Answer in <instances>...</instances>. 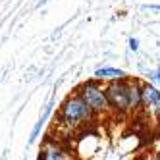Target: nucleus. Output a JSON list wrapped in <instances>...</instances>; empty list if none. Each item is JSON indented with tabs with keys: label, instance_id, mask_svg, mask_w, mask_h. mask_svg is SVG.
Here are the masks:
<instances>
[{
	"label": "nucleus",
	"instance_id": "nucleus-1",
	"mask_svg": "<svg viewBox=\"0 0 160 160\" xmlns=\"http://www.w3.org/2000/svg\"><path fill=\"white\" fill-rule=\"evenodd\" d=\"M106 95L110 112L114 116H133L141 112L143 102V81L122 77L106 83Z\"/></svg>",
	"mask_w": 160,
	"mask_h": 160
},
{
	"label": "nucleus",
	"instance_id": "nucleus-2",
	"mask_svg": "<svg viewBox=\"0 0 160 160\" xmlns=\"http://www.w3.org/2000/svg\"><path fill=\"white\" fill-rule=\"evenodd\" d=\"M95 112L91 110V106L81 98V95L72 93L64 98V102L58 108V114L54 118V123L66 133H73L77 129L87 128V123L95 122Z\"/></svg>",
	"mask_w": 160,
	"mask_h": 160
},
{
	"label": "nucleus",
	"instance_id": "nucleus-3",
	"mask_svg": "<svg viewBox=\"0 0 160 160\" xmlns=\"http://www.w3.org/2000/svg\"><path fill=\"white\" fill-rule=\"evenodd\" d=\"M75 91L91 106V110L95 112L97 118H104L106 114L110 112L108 95H106V83L104 81H100V79H97V77L87 79V81H83Z\"/></svg>",
	"mask_w": 160,
	"mask_h": 160
},
{
	"label": "nucleus",
	"instance_id": "nucleus-4",
	"mask_svg": "<svg viewBox=\"0 0 160 160\" xmlns=\"http://www.w3.org/2000/svg\"><path fill=\"white\" fill-rule=\"evenodd\" d=\"M141 114L151 122H160V87L154 83H143Z\"/></svg>",
	"mask_w": 160,
	"mask_h": 160
},
{
	"label": "nucleus",
	"instance_id": "nucleus-5",
	"mask_svg": "<svg viewBox=\"0 0 160 160\" xmlns=\"http://www.w3.org/2000/svg\"><path fill=\"white\" fill-rule=\"evenodd\" d=\"M39 158H42V160H64V158H72V152L62 145L60 139L48 135L42 141V147L39 151Z\"/></svg>",
	"mask_w": 160,
	"mask_h": 160
},
{
	"label": "nucleus",
	"instance_id": "nucleus-6",
	"mask_svg": "<svg viewBox=\"0 0 160 160\" xmlns=\"http://www.w3.org/2000/svg\"><path fill=\"white\" fill-rule=\"evenodd\" d=\"M97 79H100V81H114V79H122V77H128V73H125L123 70H118V68H112V66H102V68H97L95 70V75Z\"/></svg>",
	"mask_w": 160,
	"mask_h": 160
},
{
	"label": "nucleus",
	"instance_id": "nucleus-7",
	"mask_svg": "<svg viewBox=\"0 0 160 160\" xmlns=\"http://www.w3.org/2000/svg\"><path fill=\"white\" fill-rule=\"evenodd\" d=\"M50 108H52V104H48L47 108H44V112H42V116L39 118V122L35 123V128H33V131H31V137H29V143H33L39 137V131H41V128L44 125V122H47V118H48V114H50Z\"/></svg>",
	"mask_w": 160,
	"mask_h": 160
},
{
	"label": "nucleus",
	"instance_id": "nucleus-8",
	"mask_svg": "<svg viewBox=\"0 0 160 160\" xmlns=\"http://www.w3.org/2000/svg\"><path fill=\"white\" fill-rule=\"evenodd\" d=\"M145 75H147V79L151 83H154L156 87H160V68H156V70H148Z\"/></svg>",
	"mask_w": 160,
	"mask_h": 160
},
{
	"label": "nucleus",
	"instance_id": "nucleus-9",
	"mask_svg": "<svg viewBox=\"0 0 160 160\" xmlns=\"http://www.w3.org/2000/svg\"><path fill=\"white\" fill-rule=\"evenodd\" d=\"M128 47H129V50L137 52V50H139V39H135V37H131V39L128 41Z\"/></svg>",
	"mask_w": 160,
	"mask_h": 160
},
{
	"label": "nucleus",
	"instance_id": "nucleus-10",
	"mask_svg": "<svg viewBox=\"0 0 160 160\" xmlns=\"http://www.w3.org/2000/svg\"><path fill=\"white\" fill-rule=\"evenodd\" d=\"M145 8H151V10H158V12H160V4H151V6H145Z\"/></svg>",
	"mask_w": 160,
	"mask_h": 160
}]
</instances>
